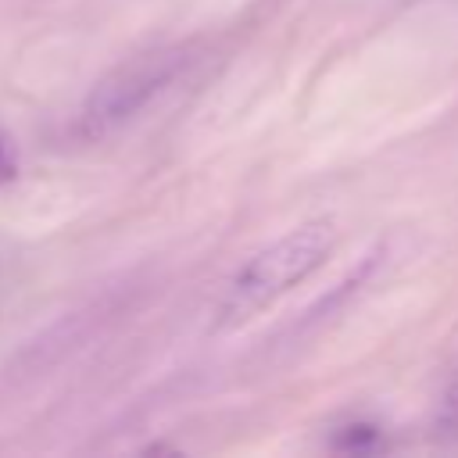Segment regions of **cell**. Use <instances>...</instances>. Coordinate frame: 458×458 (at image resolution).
Returning a JSON list of instances; mask_svg holds the SVG:
<instances>
[{
	"mask_svg": "<svg viewBox=\"0 0 458 458\" xmlns=\"http://www.w3.org/2000/svg\"><path fill=\"white\" fill-rule=\"evenodd\" d=\"M200 61H204L200 43H172V47L136 54L132 61L118 64L89 89V97L75 111V125H72L75 136L107 140L122 132L125 125L143 118L165 93L182 86L197 72Z\"/></svg>",
	"mask_w": 458,
	"mask_h": 458,
	"instance_id": "1",
	"label": "cell"
},
{
	"mask_svg": "<svg viewBox=\"0 0 458 458\" xmlns=\"http://www.w3.org/2000/svg\"><path fill=\"white\" fill-rule=\"evenodd\" d=\"M333 247H336L333 218H311V222H301L290 233L276 236L268 247H261L254 258H247L243 268L229 279L225 293L215 304V329H236L247 318L272 308L283 293H290L318 265H326Z\"/></svg>",
	"mask_w": 458,
	"mask_h": 458,
	"instance_id": "2",
	"label": "cell"
},
{
	"mask_svg": "<svg viewBox=\"0 0 458 458\" xmlns=\"http://www.w3.org/2000/svg\"><path fill=\"white\" fill-rule=\"evenodd\" d=\"M440 429H447V433L458 437V376H454V383H451L447 394H444V404H440Z\"/></svg>",
	"mask_w": 458,
	"mask_h": 458,
	"instance_id": "3",
	"label": "cell"
},
{
	"mask_svg": "<svg viewBox=\"0 0 458 458\" xmlns=\"http://www.w3.org/2000/svg\"><path fill=\"white\" fill-rule=\"evenodd\" d=\"M14 172H18V165H14V154H11L7 140L0 136V182H11V179H14Z\"/></svg>",
	"mask_w": 458,
	"mask_h": 458,
	"instance_id": "4",
	"label": "cell"
}]
</instances>
